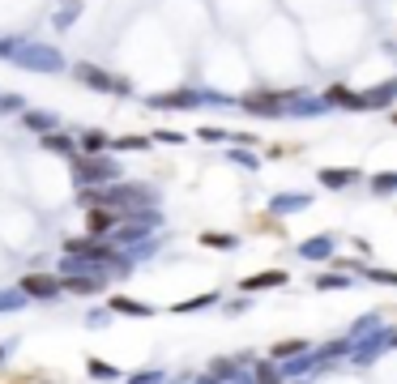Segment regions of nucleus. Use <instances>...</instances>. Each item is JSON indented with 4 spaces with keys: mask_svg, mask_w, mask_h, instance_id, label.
<instances>
[{
    "mask_svg": "<svg viewBox=\"0 0 397 384\" xmlns=\"http://www.w3.org/2000/svg\"><path fill=\"white\" fill-rule=\"evenodd\" d=\"M73 162V171L82 184H98V180H116V162H111L107 154H77L69 158Z\"/></svg>",
    "mask_w": 397,
    "mask_h": 384,
    "instance_id": "obj_1",
    "label": "nucleus"
},
{
    "mask_svg": "<svg viewBox=\"0 0 397 384\" xmlns=\"http://www.w3.org/2000/svg\"><path fill=\"white\" fill-rule=\"evenodd\" d=\"M73 77H82L90 90H103V94H133V86H129L124 77L107 73V69H98V65H77V69H73Z\"/></svg>",
    "mask_w": 397,
    "mask_h": 384,
    "instance_id": "obj_2",
    "label": "nucleus"
},
{
    "mask_svg": "<svg viewBox=\"0 0 397 384\" xmlns=\"http://www.w3.org/2000/svg\"><path fill=\"white\" fill-rule=\"evenodd\" d=\"M13 60H22L26 69H43V73H56L65 60H60V51L56 47H43V43H26V47H18L13 51Z\"/></svg>",
    "mask_w": 397,
    "mask_h": 384,
    "instance_id": "obj_3",
    "label": "nucleus"
},
{
    "mask_svg": "<svg viewBox=\"0 0 397 384\" xmlns=\"http://www.w3.org/2000/svg\"><path fill=\"white\" fill-rule=\"evenodd\" d=\"M18 286H22L26 299H39V303H47V299H56V295H65V291H60V278H51V273H43V269H39V273H26Z\"/></svg>",
    "mask_w": 397,
    "mask_h": 384,
    "instance_id": "obj_4",
    "label": "nucleus"
},
{
    "mask_svg": "<svg viewBox=\"0 0 397 384\" xmlns=\"http://www.w3.org/2000/svg\"><path fill=\"white\" fill-rule=\"evenodd\" d=\"M120 223H124V213L111 209V205H90V213H86V231H90L94 239H107Z\"/></svg>",
    "mask_w": 397,
    "mask_h": 384,
    "instance_id": "obj_5",
    "label": "nucleus"
},
{
    "mask_svg": "<svg viewBox=\"0 0 397 384\" xmlns=\"http://www.w3.org/2000/svg\"><path fill=\"white\" fill-rule=\"evenodd\" d=\"M107 282H103V273H60V291L65 295H77V299H90L98 295Z\"/></svg>",
    "mask_w": 397,
    "mask_h": 384,
    "instance_id": "obj_6",
    "label": "nucleus"
},
{
    "mask_svg": "<svg viewBox=\"0 0 397 384\" xmlns=\"http://www.w3.org/2000/svg\"><path fill=\"white\" fill-rule=\"evenodd\" d=\"M47 154H60V158H77V141L73 137H65V133H43V141H39Z\"/></svg>",
    "mask_w": 397,
    "mask_h": 384,
    "instance_id": "obj_7",
    "label": "nucleus"
},
{
    "mask_svg": "<svg viewBox=\"0 0 397 384\" xmlns=\"http://www.w3.org/2000/svg\"><path fill=\"white\" fill-rule=\"evenodd\" d=\"M287 282V273L282 269H265V273H252V278L240 282V291H269V286H282Z\"/></svg>",
    "mask_w": 397,
    "mask_h": 384,
    "instance_id": "obj_8",
    "label": "nucleus"
},
{
    "mask_svg": "<svg viewBox=\"0 0 397 384\" xmlns=\"http://www.w3.org/2000/svg\"><path fill=\"white\" fill-rule=\"evenodd\" d=\"M77 154H107V133L86 128V133H82V141H77Z\"/></svg>",
    "mask_w": 397,
    "mask_h": 384,
    "instance_id": "obj_9",
    "label": "nucleus"
},
{
    "mask_svg": "<svg viewBox=\"0 0 397 384\" xmlns=\"http://www.w3.org/2000/svg\"><path fill=\"white\" fill-rule=\"evenodd\" d=\"M107 312H124V316H150L154 307H150V303H137V299H124V295H116V299L107 303Z\"/></svg>",
    "mask_w": 397,
    "mask_h": 384,
    "instance_id": "obj_10",
    "label": "nucleus"
},
{
    "mask_svg": "<svg viewBox=\"0 0 397 384\" xmlns=\"http://www.w3.org/2000/svg\"><path fill=\"white\" fill-rule=\"evenodd\" d=\"M22 124H26L30 133H51V128H56V116H51V112H26Z\"/></svg>",
    "mask_w": 397,
    "mask_h": 384,
    "instance_id": "obj_11",
    "label": "nucleus"
},
{
    "mask_svg": "<svg viewBox=\"0 0 397 384\" xmlns=\"http://www.w3.org/2000/svg\"><path fill=\"white\" fill-rule=\"evenodd\" d=\"M77 18H82V0H65L60 13H56V26H73Z\"/></svg>",
    "mask_w": 397,
    "mask_h": 384,
    "instance_id": "obj_12",
    "label": "nucleus"
},
{
    "mask_svg": "<svg viewBox=\"0 0 397 384\" xmlns=\"http://www.w3.org/2000/svg\"><path fill=\"white\" fill-rule=\"evenodd\" d=\"M304 350H308V342H299V338H295V342H278L269 355H273V359H291V355H304Z\"/></svg>",
    "mask_w": 397,
    "mask_h": 384,
    "instance_id": "obj_13",
    "label": "nucleus"
},
{
    "mask_svg": "<svg viewBox=\"0 0 397 384\" xmlns=\"http://www.w3.org/2000/svg\"><path fill=\"white\" fill-rule=\"evenodd\" d=\"M90 376H94V380H116L120 371L111 367V363H103V359H90Z\"/></svg>",
    "mask_w": 397,
    "mask_h": 384,
    "instance_id": "obj_14",
    "label": "nucleus"
},
{
    "mask_svg": "<svg viewBox=\"0 0 397 384\" xmlns=\"http://www.w3.org/2000/svg\"><path fill=\"white\" fill-rule=\"evenodd\" d=\"M320 180H325L329 188H342L346 180H355V171H320Z\"/></svg>",
    "mask_w": 397,
    "mask_h": 384,
    "instance_id": "obj_15",
    "label": "nucleus"
},
{
    "mask_svg": "<svg viewBox=\"0 0 397 384\" xmlns=\"http://www.w3.org/2000/svg\"><path fill=\"white\" fill-rule=\"evenodd\" d=\"M201 244H205V248H235V239H231V235H214V231H205V235H201Z\"/></svg>",
    "mask_w": 397,
    "mask_h": 384,
    "instance_id": "obj_16",
    "label": "nucleus"
},
{
    "mask_svg": "<svg viewBox=\"0 0 397 384\" xmlns=\"http://www.w3.org/2000/svg\"><path fill=\"white\" fill-rule=\"evenodd\" d=\"M256 384H282V380H278V371L269 363H256Z\"/></svg>",
    "mask_w": 397,
    "mask_h": 384,
    "instance_id": "obj_17",
    "label": "nucleus"
},
{
    "mask_svg": "<svg viewBox=\"0 0 397 384\" xmlns=\"http://www.w3.org/2000/svg\"><path fill=\"white\" fill-rule=\"evenodd\" d=\"M150 145V137H120L116 141V150H145Z\"/></svg>",
    "mask_w": 397,
    "mask_h": 384,
    "instance_id": "obj_18",
    "label": "nucleus"
},
{
    "mask_svg": "<svg viewBox=\"0 0 397 384\" xmlns=\"http://www.w3.org/2000/svg\"><path fill=\"white\" fill-rule=\"evenodd\" d=\"M26 303V295L18 291V295H5V291H0V312H9V307H22Z\"/></svg>",
    "mask_w": 397,
    "mask_h": 384,
    "instance_id": "obj_19",
    "label": "nucleus"
},
{
    "mask_svg": "<svg viewBox=\"0 0 397 384\" xmlns=\"http://www.w3.org/2000/svg\"><path fill=\"white\" fill-rule=\"evenodd\" d=\"M0 112H22V98L18 94H5V98H0Z\"/></svg>",
    "mask_w": 397,
    "mask_h": 384,
    "instance_id": "obj_20",
    "label": "nucleus"
},
{
    "mask_svg": "<svg viewBox=\"0 0 397 384\" xmlns=\"http://www.w3.org/2000/svg\"><path fill=\"white\" fill-rule=\"evenodd\" d=\"M316 286H320V291H337V286H346V282H342V278H316Z\"/></svg>",
    "mask_w": 397,
    "mask_h": 384,
    "instance_id": "obj_21",
    "label": "nucleus"
},
{
    "mask_svg": "<svg viewBox=\"0 0 397 384\" xmlns=\"http://www.w3.org/2000/svg\"><path fill=\"white\" fill-rule=\"evenodd\" d=\"M154 141H167V145H180L184 137H180V133H154Z\"/></svg>",
    "mask_w": 397,
    "mask_h": 384,
    "instance_id": "obj_22",
    "label": "nucleus"
},
{
    "mask_svg": "<svg viewBox=\"0 0 397 384\" xmlns=\"http://www.w3.org/2000/svg\"><path fill=\"white\" fill-rule=\"evenodd\" d=\"M376 188H397V176H376Z\"/></svg>",
    "mask_w": 397,
    "mask_h": 384,
    "instance_id": "obj_23",
    "label": "nucleus"
},
{
    "mask_svg": "<svg viewBox=\"0 0 397 384\" xmlns=\"http://www.w3.org/2000/svg\"><path fill=\"white\" fill-rule=\"evenodd\" d=\"M13 51H18V47H13L9 39H0V56H13Z\"/></svg>",
    "mask_w": 397,
    "mask_h": 384,
    "instance_id": "obj_24",
    "label": "nucleus"
},
{
    "mask_svg": "<svg viewBox=\"0 0 397 384\" xmlns=\"http://www.w3.org/2000/svg\"><path fill=\"white\" fill-rule=\"evenodd\" d=\"M5 359H9V346H0V363H5Z\"/></svg>",
    "mask_w": 397,
    "mask_h": 384,
    "instance_id": "obj_25",
    "label": "nucleus"
},
{
    "mask_svg": "<svg viewBox=\"0 0 397 384\" xmlns=\"http://www.w3.org/2000/svg\"><path fill=\"white\" fill-rule=\"evenodd\" d=\"M393 120H397V116H393Z\"/></svg>",
    "mask_w": 397,
    "mask_h": 384,
    "instance_id": "obj_26",
    "label": "nucleus"
}]
</instances>
